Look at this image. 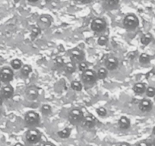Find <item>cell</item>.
Here are the masks:
<instances>
[{
    "mask_svg": "<svg viewBox=\"0 0 155 146\" xmlns=\"http://www.w3.org/2000/svg\"><path fill=\"white\" fill-rule=\"evenodd\" d=\"M14 77L13 70L9 67H3L0 70V81L3 83H8L12 81Z\"/></svg>",
    "mask_w": 155,
    "mask_h": 146,
    "instance_id": "cell-6",
    "label": "cell"
},
{
    "mask_svg": "<svg viewBox=\"0 0 155 146\" xmlns=\"http://www.w3.org/2000/svg\"><path fill=\"white\" fill-rule=\"evenodd\" d=\"M118 126L123 130H126V129H129L131 126V121L128 117H121L120 118V120H118Z\"/></svg>",
    "mask_w": 155,
    "mask_h": 146,
    "instance_id": "cell-13",
    "label": "cell"
},
{
    "mask_svg": "<svg viewBox=\"0 0 155 146\" xmlns=\"http://www.w3.org/2000/svg\"><path fill=\"white\" fill-rule=\"evenodd\" d=\"M55 64L57 65L58 67H62L65 65V62H64V59H62L60 56H58L55 59Z\"/></svg>",
    "mask_w": 155,
    "mask_h": 146,
    "instance_id": "cell-30",
    "label": "cell"
},
{
    "mask_svg": "<svg viewBox=\"0 0 155 146\" xmlns=\"http://www.w3.org/2000/svg\"><path fill=\"white\" fill-rule=\"evenodd\" d=\"M97 114H98V116H100V117H105L106 115L107 114V110H106V108H104V107H98L97 109Z\"/></svg>",
    "mask_w": 155,
    "mask_h": 146,
    "instance_id": "cell-28",
    "label": "cell"
},
{
    "mask_svg": "<svg viewBox=\"0 0 155 146\" xmlns=\"http://www.w3.org/2000/svg\"><path fill=\"white\" fill-rule=\"evenodd\" d=\"M14 95V88L12 85H5L1 89L0 91V95L2 97L3 99H9Z\"/></svg>",
    "mask_w": 155,
    "mask_h": 146,
    "instance_id": "cell-11",
    "label": "cell"
},
{
    "mask_svg": "<svg viewBox=\"0 0 155 146\" xmlns=\"http://www.w3.org/2000/svg\"><path fill=\"white\" fill-rule=\"evenodd\" d=\"M107 28V22L105 20L101 18H97L92 21L91 24V28L93 31L97 33H100L104 31Z\"/></svg>",
    "mask_w": 155,
    "mask_h": 146,
    "instance_id": "cell-7",
    "label": "cell"
},
{
    "mask_svg": "<svg viewBox=\"0 0 155 146\" xmlns=\"http://www.w3.org/2000/svg\"><path fill=\"white\" fill-rule=\"evenodd\" d=\"M97 79V73L92 69H87L82 73L81 80L86 85H93Z\"/></svg>",
    "mask_w": 155,
    "mask_h": 146,
    "instance_id": "cell-5",
    "label": "cell"
},
{
    "mask_svg": "<svg viewBox=\"0 0 155 146\" xmlns=\"http://www.w3.org/2000/svg\"><path fill=\"white\" fill-rule=\"evenodd\" d=\"M57 134L59 138L65 139V138H68L70 136V135H71V129L68 127H65L63 129H62V130L59 131Z\"/></svg>",
    "mask_w": 155,
    "mask_h": 146,
    "instance_id": "cell-17",
    "label": "cell"
},
{
    "mask_svg": "<svg viewBox=\"0 0 155 146\" xmlns=\"http://www.w3.org/2000/svg\"><path fill=\"white\" fill-rule=\"evenodd\" d=\"M41 117L35 111H29L25 114V121L29 126H37L40 123Z\"/></svg>",
    "mask_w": 155,
    "mask_h": 146,
    "instance_id": "cell-4",
    "label": "cell"
},
{
    "mask_svg": "<svg viewBox=\"0 0 155 146\" xmlns=\"http://www.w3.org/2000/svg\"><path fill=\"white\" fill-rule=\"evenodd\" d=\"M139 25V21L137 16L134 14H129L124 18L123 25L126 29L133 30L138 28Z\"/></svg>",
    "mask_w": 155,
    "mask_h": 146,
    "instance_id": "cell-2",
    "label": "cell"
},
{
    "mask_svg": "<svg viewBox=\"0 0 155 146\" xmlns=\"http://www.w3.org/2000/svg\"><path fill=\"white\" fill-rule=\"evenodd\" d=\"M153 40V37H152V34L150 33H146V34H143L141 38V44L144 46H147L150 44V42Z\"/></svg>",
    "mask_w": 155,
    "mask_h": 146,
    "instance_id": "cell-16",
    "label": "cell"
},
{
    "mask_svg": "<svg viewBox=\"0 0 155 146\" xmlns=\"http://www.w3.org/2000/svg\"><path fill=\"white\" fill-rule=\"evenodd\" d=\"M84 114L80 109L74 108L72 109L69 112L68 116V120L73 125L81 124V121L84 119Z\"/></svg>",
    "mask_w": 155,
    "mask_h": 146,
    "instance_id": "cell-1",
    "label": "cell"
},
{
    "mask_svg": "<svg viewBox=\"0 0 155 146\" xmlns=\"http://www.w3.org/2000/svg\"><path fill=\"white\" fill-rule=\"evenodd\" d=\"M107 43H108V38L107 36L106 35H102L101 37H99L97 40V44H99L100 46H105L107 45Z\"/></svg>",
    "mask_w": 155,
    "mask_h": 146,
    "instance_id": "cell-26",
    "label": "cell"
},
{
    "mask_svg": "<svg viewBox=\"0 0 155 146\" xmlns=\"http://www.w3.org/2000/svg\"><path fill=\"white\" fill-rule=\"evenodd\" d=\"M150 61V56L147 53H141L139 56V62L141 64H147Z\"/></svg>",
    "mask_w": 155,
    "mask_h": 146,
    "instance_id": "cell-23",
    "label": "cell"
},
{
    "mask_svg": "<svg viewBox=\"0 0 155 146\" xmlns=\"http://www.w3.org/2000/svg\"><path fill=\"white\" fill-rule=\"evenodd\" d=\"M96 123V118L93 115L90 114V115L85 116L84 117L81 123V126L85 129H92V128L94 127Z\"/></svg>",
    "mask_w": 155,
    "mask_h": 146,
    "instance_id": "cell-9",
    "label": "cell"
},
{
    "mask_svg": "<svg viewBox=\"0 0 155 146\" xmlns=\"http://www.w3.org/2000/svg\"><path fill=\"white\" fill-rule=\"evenodd\" d=\"M153 146H155V139H154V141H153Z\"/></svg>",
    "mask_w": 155,
    "mask_h": 146,
    "instance_id": "cell-40",
    "label": "cell"
},
{
    "mask_svg": "<svg viewBox=\"0 0 155 146\" xmlns=\"http://www.w3.org/2000/svg\"><path fill=\"white\" fill-rule=\"evenodd\" d=\"M0 87H1V81H0Z\"/></svg>",
    "mask_w": 155,
    "mask_h": 146,
    "instance_id": "cell-41",
    "label": "cell"
},
{
    "mask_svg": "<svg viewBox=\"0 0 155 146\" xmlns=\"http://www.w3.org/2000/svg\"><path fill=\"white\" fill-rule=\"evenodd\" d=\"M104 2L108 8H114L119 4V0H104Z\"/></svg>",
    "mask_w": 155,
    "mask_h": 146,
    "instance_id": "cell-25",
    "label": "cell"
},
{
    "mask_svg": "<svg viewBox=\"0 0 155 146\" xmlns=\"http://www.w3.org/2000/svg\"><path fill=\"white\" fill-rule=\"evenodd\" d=\"M14 146H24V144H21V143H20V142H18V143H16V144H15Z\"/></svg>",
    "mask_w": 155,
    "mask_h": 146,
    "instance_id": "cell-37",
    "label": "cell"
},
{
    "mask_svg": "<svg viewBox=\"0 0 155 146\" xmlns=\"http://www.w3.org/2000/svg\"><path fill=\"white\" fill-rule=\"evenodd\" d=\"M152 132H153V135H155V126H154V127L153 128V130H152Z\"/></svg>",
    "mask_w": 155,
    "mask_h": 146,
    "instance_id": "cell-39",
    "label": "cell"
},
{
    "mask_svg": "<svg viewBox=\"0 0 155 146\" xmlns=\"http://www.w3.org/2000/svg\"><path fill=\"white\" fill-rule=\"evenodd\" d=\"M26 96L29 100H36L39 96L38 91L35 88H30L26 91Z\"/></svg>",
    "mask_w": 155,
    "mask_h": 146,
    "instance_id": "cell-15",
    "label": "cell"
},
{
    "mask_svg": "<svg viewBox=\"0 0 155 146\" xmlns=\"http://www.w3.org/2000/svg\"><path fill=\"white\" fill-rule=\"evenodd\" d=\"M138 108L141 112H150L153 108V103L148 99H143L138 104Z\"/></svg>",
    "mask_w": 155,
    "mask_h": 146,
    "instance_id": "cell-10",
    "label": "cell"
},
{
    "mask_svg": "<svg viewBox=\"0 0 155 146\" xmlns=\"http://www.w3.org/2000/svg\"><path fill=\"white\" fill-rule=\"evenodd\" d=\"M84 58V53L80 49L74 48L70 51V59L72 62H78L80 63L82 62Z\"/></svg>",
    "mask_w": 155,
    "mask_h": 146,
    "instance_id": "cell-8",
    "label": "cell"
},
{
    "mask_svg": "<svg viewBox=\"0 0 155 146\" xmlns=\"http://www.w3.org/2000/svg\"><path fill=\"white\" fill-rule=\"evenodd\" d=\"M76 1H78V0H76Z\"/></svg>",
    "mask_w": 155,
    "mask_h": 146,
    "instance_id": "cell-42",
    "label": "cell"
},
{
    "mask_svg": "<svg viewBox=\"0 0 155 146\" xmlns=\"http://www.w3.org/2000/svg\"><path fill=\"white\" fill-rule=\"evenodd\" d=\"M51 111L52 108L49 104H44V105L42 106V107H41V112H42V114L45 116L49 115V114L51 113Z\"/></svg>",
    "mask_w": 155,
    "mask_h": 146,
    "instance_id": "cell-24",
    "label": "cell"
},
{
    "mask_svg": "<svg viewBox=\"0 0 155 146\" xmlns=\"http://www.w3.org/2000/svg\"><path fill=\"white\" fill-rule=\"evenodd\" d=\"M78 68H79L80 71H81L82 72H84V71H85L86 70L88 69V65H87V62L82 61V62H80L79 65H78Z\"/></svg>",
    "mask_w": 155,
    "mask_h": 146,
    "instance_id": "cell-31",
    "label": "cell"
},
{
    "mask_svg": "<svg viewBox=\"0 0 155 146\" xmlns=\"http://www.w3.org/2000/svg\"><path fill=\"white\" fill-rule=\"evenodd\" d=\"M32 72V67L30 65H24L21 67V75L25 78L29 76V75Z\"/></svg>",
    "mask_w": 155,
    "mask_h": 146,
    "instance_id": "cell-18",
    "label": "cell"
},
{
    "mask_svg": "<svg viewBox=\"0 0 155 146\" xmlns=\"http://www.w3.org/2000/svg\"><path fill=\"white\" fill-rule=\"evenodd\" d=\"M64 67H65V71L68 73H69V74H71V73L74 72L76 70L75 65H74V62H67V63L64 65Z\"/></svg>",
    "mask_w": 155,
    "mask_h": 146,
    "instance_id": "cell-20",
    "label": "cell"
},
{
    "mask_svg": "<svg viewBox=\"0 0 155 146\" xmlns=\"http://www.w3.org/2000/svg\"><path fill=\"white\" fill-rule=\"evenodd\" d=\"M71 88L75 91H81L82 90V84L78 81H73L71 84Z\"/></svg>",
    "mask_w": 155,
    "mask_h": 146,
    "instance_id": "cell-22",
    "label": "cell"
},
{
    "mask_svg": "<svg viewBox=\"0 0 155 146\" xmlns=\"http://www.w3.org/2000/svg\"><path fill=\"white\" fill-rule=\"evenodd\" d=\"M119 65V61L118 59H116V57L113 56H110L108 57L105 61V66L107 70H114L116 69Z\"/></svg>",
    "mask_w": 155,
    "mask_h": 146,
    "instance_id": "cell-12",
    "label": "cell"
},
{
    "mask_svg": "<svg viewBox=\"0 0 155 146\" xmlns=\"http://www.w3.org/2000/svg\"><path fill=\"white\" fill-rule=\"evenodd\" d=\"M2 102H3V98H2V97L0 95V106H2Z\"/></svg>",
    "mask_w": 155,
    "mask_h": 146,
    "instance_id": "cell-36",
    "label": "cell"
},
{
    "mask_svg": "<svg viewBox=\"0 0 155 146\" xmlns=\"http://www.w3.org/2000/svg\"><path fill=\"white\" fill-rule=\"evenodd\" d=\"M41 34V29L39 28H33L32 30H31V38L32 39H34L39 35V34Z\"/></svg>",
    "mask_w": 155,
    "mask_h": 146,
    "instance_id": "cell-29",
    "label": "cell"
},
{
    "mask_svg": "<svg viewBox=\"0 0 155 146\" xmlns=\"http://www.w3.org/2000/svg\"><path fill=\"white\" fill-rule=\"evenodd\" d=\"M107 75H108V71H107V68H99L97 72V76L99 79H104V78H107Z\"/></svg>",
    "mask_w": 155,
    "mask_h": 146,
    "instance_id": "cell-19",
    "label": "cell"
},
{
    "mask_svg": "<svg viewBox=\"0 0 155 146\" xmlns=\"http://www.w3.org/2000/svg\"><path fill=\"white\" fill-rule=\"evenodd\" d=\"M41 132L36 129H31L27 131L25 138H26L27 141L30 144H37L41 141Z\"/></svg>",
    "mask_w": 155,
    "mask_h": 146,
    "instance_id": "cell-3",
    "label": "cell"
},
{
    "mask_svg": "<svg viewBox=\"0 0 155 146\" xmlns=\"http://www.w3.org/2000/svg\"><path fill=\"white\" fill-rule=\"evenodd\" d=\"M11 65L13 69L18 70L20 68H21V67L23 66V64H22V62L21 59H15L11 62Z\"/></svg>",
    "mask_w": 155,
    "mask_h": 146,
    "instance_id": "cell-21",
    "label": "cell"
},
{
    "mask_svg": "<svg viewBox=\"0 0 155 146\" xmlns=\"http://www.w3.org/2000/svg\"><path fill=\"white\" fill-rule=\"evenodd\" d=\"M119 146H130V144H129L128 142H122L120 143Z\"/></svg>",
    "mask_w": 155,
    "mask_h": 146,
    "instance_id": "cell-35",
    "label": "cell"
},
{
    "mask_svg": "<svg viewBox=\"0 0 155 146\" xmlns=\"http://www.w3.org/2000/svg\"><path fill=\"white\" fill-rule=\"evenodd\" d=\"M146 85L143 82H137L133 86V91L136 95H142L146 91Z\"/></svg>",
    "mask_w": 155,
    "mask_h": 146,
    "instance_id": "cell-14",
    "label": "cell"
},
{
    "mask_svg": "<svg viewBox=\"0 0 155 146\" xmlns=\"http://www.w3.org/2000/svg\"><path fill=\"white\" fill-rule=\"evenodd\" d=\"M146 95L149 98H153L155 97V88L153 87H148L146 89Z\"/></svg>",
    "mask_w": 155,
    "mask_h": 146,
    "instance_id": "cell-27",
    "label": "cell"
},
{
    "mask_svg": "<svg viewBox=\"0 0 155 146\" xmlns=\"http://www.w3.org/2000/svg\"><path fill=\"white\" fill-rule=\"evenodd\" d=\"M28 1L30 2H37L38 0H28Z\"/></svg>",
    "mask_w": 155,
    "mask_h": 146,
    "instance_id": "cell-38",
    "label": "cell"
},
{
    "mask_svg": "<svg viewBox=\"0 0 155 146\" xmlns=\"http://www.w3.org/2000/svg\"><path fill=\"white\" fill-rule=\"evenodd\" d=\"M43 146H56V145H55L53 143L50 142V141H47V142L44 143V144H43Z\"/></svg>",
    "mask_w": 155,
    "mask_h": 146,
    "instance_id": "cell-34",
    "label": "cell"
},
{
    "mask_svg": "<svg viewBox=\"0 0 155 146\" xmlns=\"http://www.w3.org/2000/svg\"><path fill=\"white\" fill-rule=\"evenodd\" d=\"M40 20H41V22H43V23H44V25H47V26H50V19L47 18L46 17V16H42V17H41Z\"/></svg>",
    "mask_w": 155,
    "mask_h": 146,
    "instance_id": "cell-32",
    "label": "cell"
},
{
    "mask_svg": "<svg viewBox=\"0 0 155 146\" xmlns=\"http://www.w3.org/2000/svg\"><path fill=\"white\" fill-rule=\"evenodd\" d=\"M136 146H152L151 144L147 140H142L137 144Z\"/></svg>",
    "mask_w": 155,
    "mask_h": 146,
    "instance_id": "cell-33",
    "label": "cell"
}]
</instances>
